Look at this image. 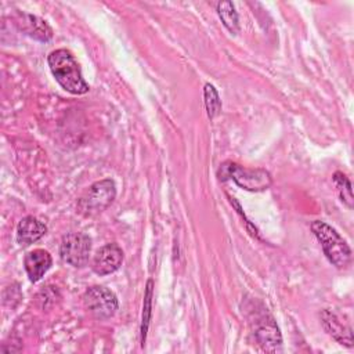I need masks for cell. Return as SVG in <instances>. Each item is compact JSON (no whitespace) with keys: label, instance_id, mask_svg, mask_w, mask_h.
I'll use <instances>...</instances> for the list:
<instances>
[{"label":"cell","instance_id":"obj_1","mask_svg":"<svg viewBox=\"0 0 354 354\" xmlns=\"http://www.w3.org/2000/svg\"><path fill=\"white\" fill-rule=\"evenodd\" d=\"M47 62L55 80L68 93L80 95L90 90L88 84L83 79L80 65L69 50L58 48L51 51Z\"/></svg>","mask_w":354,"mask_h":354},{"label":"cell","instance_id":"obj_2","mask_svg":"<svg viewBox=\"0 0 354 354\" xmlns=\"http://www.w3.org/2000/svg\"><path fill=\"white\" fill-rule=\"evenodd\" d=\"M311 231L322 246L326 259L337 268H344L351 261V249L339 232L329 224L315 220L311 224Z\"/></svg>","mask_w":354,"mask_h":354},{"label":"cell","instance_id":"obj_3","mask_svg":"<svg viewBox=\"0 0 354 354\" xmlns=\"http://www.w3.org/2000/svg\"><path fill=\"white\" fill-rule=\"evenodd\" d=\"M217 174H218L220 180H223V181L227 178H231L241 188H243L246 191H254V192L267 189L272 183L271 174L267 170L248 169V167H243V166H241L238 163H232V162L223 163L220 166Z\"/></svg>","mask_w":354,"mask_h":354},{"label":"cell","instance_id":"obj_4","mask_svg":"<svg viewBox=\"0 0 354 354\" xmlns=\"http://www.w3.org/2000/svg\"><path fill=\"white\" fill-rule=\"evenodd\" d=\"M116 196V185L113 180L105 178L94 183L87 192L79 199V212L84 216H95L105 210Z\"/></svg>","mask_w":354,"mask_h":354},{"label":"cell","instance_id":"obj_5","mask_svg":"<svg viewBox=\"0 0 354 354\" xmlns=\"http://www.w3.org/2000/svg\"><path fill=\"white\" fill-rule=\"evenodd\" d=\"M86 308L100 319L112 317L118 310V299L112 290L105 286H91L83 295Z\"/></svg>","mask_w":354,"mask_h":354},{"label":"cell","instance_id":"obj_6","mask_svg":"<svg viewBox=\"0 0 354 354\" xmlns=\"http://www.w3.org/2000/svg\"><path fill=\"white\" fill-rule=\"evenodd\" d=\"M252 317L250 322L257 343L266 351H277L282 344V336L274 318L267 311H254Z\"/></svg>","mask_w":354,"mask_h":354},{"label":"cell","instance_id":"obj_7","mask_svg":"<svg viewBox=\"0 0 354 354\" xmlns=\"http://www.w3.org/2000/svg\"><path fill=\"white\" fill-rule=\"evenodd\" d=\"M91 250V239L82 232H71L62 238L59 254L61 259L73 266L83 267L88 261Z\"/></svg>","mask_w":354,"mask_h":354},{"label":"cell","instance_id":"obj_8","mask_svg":"<svg viewBox=\"0 0 354 354\" xmlns=\"http://www.w3.org/2000/svg\"><path fill=\"white\" fill-rule=\"evenodd\" d=\"M123 261V252L116 243H106L100 248L93 259V271L98 275L115 272Z\"/></svg>","mask_w":354,"mask_h":354},{"label":"cell","instance_id":"obj_9","mask_svg":"<svg viewBox=\"0 0 354 354\" xmlns=\"http://www.w3.org/2000/svg\"><path fill=\"white\" fill-rule=\"evenodd\" d=\"M15 24L19 26L22 32H25L28 36L39 41H48L53 37V29L48 26V24L44 19L36 15L18 14Z\"/></svg>","mask_w":354,"mask_h":354},{"label":"cell","instance_id":"obj_10","mask_svg":"<svg viewBox=\"0 0 354 354\" xmlns=\"http://www.w3.org/2000/svg\"><path fill=\"white\" fill-rule=\"evenodd\" d=\"M51 263H53V259L50 253L43 249H35L29 252L24 260L26 274L32 282L40 281L41 277H44V274L51 267Z\"/></svg>","mask_w":354,"mask_h":354},{"label":"cell","instance_id":"obj_11","mask_svg":"<svg viewBox=\"0 0 354 354\" xmlns=\"http://www.w3.org/2000/svg\"><path fill=\"white\" fill-rule=\"evenodd\" d=\"M321 321L324 325V329L328 332L329 336H332L337 343L344 344L347 347L353 346V332L348 325H344L336 314L330 313L329 310H324L321 313Z\"/></svg>","mask_w":354,"mask_h":354},{"label":"cell","instance_id":"obj_12","mask_svg":"<svg viewBox=\"0 0 354 354\" xmlns=\"http://www.w3.org/2000/svg\"><path fill=\"white\" fill-rule=\"evenodd\" d=\"M46 231L47 228L41 221H39L33 216H26L18 223L17 241L22 246H29L37 242L46 234Z\"/></svg>","mask_w":354,"mask_h":354},{"label":"cell","instance_id":"obj_13","mask_svg":"<svg viewBox=\"0 0 354 354\" xmlns=\"http://www.w3.org/2000/svg\"><path fill=\"white\" fill-rule=\"evenodd\" d=\"M217 14L223 22V25L231 32L238 33L239 32V19L238 14L235 11V7L231 1H220L217 4Z\"/></svg>","mask_w":354,"mask_h":354},{"label":"cell","instance_id":"obj_14","mask_svg":"<svg viewBox=\"0 0 354 354\" xmlns=\"http://www.w3.org/2000/svg\"><path fill=\"white\" fill-rule=\"evenodd\" d=\"M333 183H335V187L337 189V194L340 196V201L348 207L351 209L353 207V191H351V184H350V180L340 171H336L333 174Z\"/></svg>","mask_w":354,"mask_h":354},{"label":"cell","instance_id":"obj_15","mask_svg":"<svg viewBox=\"0 0 354 354\" xmlns=\"http://www.w3.org/2000/svg\"><path fill=\"white\" fill-rule=\"evenodd\" d=\"M203 95H205V106H206L207 116L210 119H213L218 115V112L221 109V101H220L218 93L213 84L206 83L205 88H203Z\"/></svg>","mask_w":354,"mask_h":354},{"label":"cell","instance_id":"obj_16","mask_svg":"<svg viewBox=\"0 0 354 354\" xmlns=\"http://www.w3.org/2000/svg\"><path fill=\"white\" fill-rule=\"evenodd\" d=\"M152 286L153 282L149 279L147 282V289H145V295H144V308H142V319H141V343L144 346L145 342V336H147V330H148V325H149V319H151V313H152Z\"/></svg>","mask_w":354,"mask_h":354}]
</instances>
